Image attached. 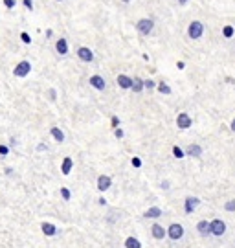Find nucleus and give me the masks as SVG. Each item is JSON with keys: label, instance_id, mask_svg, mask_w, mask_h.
Listing matches in <instances>:
<instances>
[{"label": "nucleus", "instance_id": "f257e3e1", "mask_svg": "<svg viewBox=\"0 0 235 248\" xmlns=\"http://www.w3.org/2000/svg\"><path fill=\"white\" fill-rule=\"evenodd\" d=\"M134 28H136V33H138L140 37H151L153 33H155V28H157V24H155V20L149 17H141L136 20V24H134Z\"/></svg>", "mask_w": 235, "mask_h": 248}, {"label": "nucleus", "instance_id": "f03ea898", "mask_svg": "<svg viewBox=\"0 0 235 248\" xmlns=\"http://www.w3.org/2000/svg\"><path fill=\"white\" fill-rule=\"evenodd\" d=\"M188 39H191V41H199V39H202L204 37V33H206V24L202 22V20H199V18H195V20H191L189 24H188Z\"/></svg>", "mask_w": 235, "mask_h": 248}, {"label": "nucleus", "instance_id": "7ed1b4c3", "mask_svg": "<svg viewBox=\"0 0 235 248\" xmlns=\"http://www.w3.org/2000/svg\"><path fill=\"white\" fill-rule=\"evenodd\" d=\"M30 72H31V62L28 61V59H22V61H18L15 64V68H13V76L18 78V79H24L30 76Z\"/></svg>", "mask_w": 235, "mask_h": 248}, {"label": "nucleus", "instance_id": "20e7f679", "mask_svg": "<svg viewBox=\"0 0 235 248\" xmlns=\"http://www.w3.org/2000/svg\"><path fill=\"white\" fill-rule=\"evenodd\" d=\"M76 57H78L81 62H87V64H90V62H94V52L88 48V46H79L78 50H76Z\"/></svg>", "mask_w": 235, "mask_h": 248}, {"label": "nucleus", "instance_id": "39448f33", "mask_svg": "<svg viewBox=\"0 0 235 248\" xmlns=\"http://www.w3.org/2000/svg\"><path fill=\"white\" fill-rule=\"evenodd\" d=\"M174 124H176V127H178L180 131H188V129H191L193 127V118L188 114V112H180V114L176 116Z\"/></svg>", "mask_w": 235, "mask_h": 248}, {"label": "nucleus", "instance_id": "423d86ee", "mask_svg": "<svg viewBox=\"0 0 235 248\" xmlns=\"http://www.w3.org/2000/svg\"><path fill=\"white\" fill-rule=\"evenodd\" d=\"M167 237L171 241H180L184 237V226L180 222H173L167 228Z\"/></svg>", "mask_w": 235, "mask_h": 248}, {"label": "nucleus", "instance_id": "0eeeda50", "mask_svg": "<svg viewBox=\"0 0 235 248\" xmlns=\"http://www.w3.org/2000/svg\"><path fill=\"white\" fill-rule=\"evenodd\" d=\"M88 85H90L94 90H97V92H103V90H107V79H105L103 76H99V74L90 76V78H88Z\"/></svg>", "mask_w": 235, "mask_h": 248}, {"label": "nucleus", "instance_id": "6e6552de", "mask_svg": "<svg viewBox=\"0 0 235 248\" xmlns=\"http://www.w3.org/2000/svg\"><path fill=\"white\" fill-rule=\"evenodd\" d=\"M209 224H211V235L222 237L226 233V222L222 219H213V221H209Z\"/></svg>", "mask_w": 235, "mask_h": 248}, {"label": "nucleus", "instance_id": "1a4fd4ad", "mask_svg": "<svg viewBox=\"0 0 235 248\" xmlns=\"http://www.w3.org/2000/svg\"><path fill=\"white\" fill-rule=\"evenodd\" d=\"M53 48H55V53H57L59 57H66L70 52V45L64 37H59V39L53 43Z\"/></svg>", "mask_w": 235, "mask_h": 248}, {"label": "nucleus", "instance_id": "9d476101", "mask_svg": "<svg viewBox=\"0 0 235 248\" xmlns=\"http://www.w3.org/2000/svg\"><path fill=\"white\" fill-rule=\"evenodd\" d=\"M199 204H201L199 197H186V201H184V212L188 213V215H191L199 208Z\"/></svg>", "mask_w": 235, "mask_h": 248}, {"label": "nucleus", "instance_id": "9b49d317", "mask_svg": "<svg viewBox=\"0 0 235 248\" xmlns=\"http://www.w3.org/2000/svg\"><path fill=\"white\" fill-rule=\"evenodd\" d=\"M97 191H101V193H105V191H109L110 187H112V178L109 177V175H99L97 177Z\"/></svg>", "mask_w": 235, "mask_h": 248}, {"label": "nucleus", "instance_id": "f8f14e48", "mask_svg": "<svg viewBox=\"0 0 235 248\" xmlns=\"http://www.w3.org/2000/svg\"><path fill=\"white\" fill-rule=\"evenodd\" d=\"M151 233H153V237L157 241H164L167 237V228H164L162 224L155 222V224L151 226Z\"/></svg>", "mask_w": 235, "mask_h": 248}, {"label": "nucleus", "instance_id": "ddd939ff", "mask_svg": "<svg viewBox=\"0 0 235 248\" xmlns=\"http://www.w3.org/2000/svg\"><path fill=\"white\" fill-rule=\"evenodd\" d=\"M116 83H118V87H120L122 90L132 89V78L131 76H127V74H120V76L116 78Z\"/></svg>", "mask_w": 235, "mask_h": 248}, {"label": "nucleus", "instance_id": "4468645a", "mask_svg": "<svg viewBox=\"0 0 235 248\" xmlns=\"http://www.w3.org/2000/svg\"><path fill=\"white\" fill-rule=\"evenodd\" d=\"M41 230H43V233L46 237H55L59 233V228L55 224H52V222H43L41 224Z\"/></svg>", "mask_w": 235, "mask_h": 248}, {"label": "nucleus", "instance_id": "2eb2a0df", "mask_svg": "<svg viewBox=\"0 0 235 248\" xmlns=\"http://www.w3.org/2000/svg\"><path fill=\"white\" fill-rule=\"evenodd\" d=\"M204 149H202L199 143H191V145H188V149H186V156H191V158H201Z\"/></svg>", "mask_w": 235, "mask_h": 248}, {"label": "nucleus", "instance_id": "dca6fc26", "mask_svg": "<svg viewBox=\"0 0 235 248\" xmlns=\"http://www.w3.org/2000/svg\"><path fill=\"white\" fill-rule=\"evenodd\" d=\"M132 92L134 94H141L143 90H145V79H141V78H138V76H134L132 78Z\"/></svg>", "mask_w": 235, "mask_h": 248}, {"label": "nucleus", "instance_id": "f3484780", "mask_svg": "<svg viewBox=\"0 0 235 248\" xmlns=\"http://www.w3.org/2000/svg\"><path fill=\"white\" fill-rule=\"evenodd\" d=\"M162 215H164V212H162V208H158V206H151V208L145 210V213H143L145 219H160Z\"/></svg>", "mask_w": 235, "mask_h": 248}, {"label": "nucleus", "instance_id": "a211bd4d", "mask_svg": "<svg viewBox=\"0 0 235 248\" xmlns=\"http://www.w3.org/2000/svg\"><path fill=\"white\" fill-rule=\"evenodd\" d=\"M72 169H74V160L70 158V156H64L61 162V173L64 177H68L70 173H72Z\"/></svg>", "mask_w": 235, "mask_h": 248}, {"label": "nucleus", "instance_id": "6ab92c4d", "mask_svg": "<svg viewBox=\"0 0 235 248\" xmlns=\"http://www.w3.org/2000/svg\"><path fill=\"white\" fill-rule=\"evenodd\" d=\"M197 232L201 233V235H211V224H209L206 219H202V221H199L197 222Z\"/></svg>", "mask_w": 235, "mask_h": 248}, {"label": "nucleus", "instance_id": "aec40b11", "mask_svg": "<svg viewBox=\"0 0 235 248\" xmlns=\"http://www.w3.org/2000/svg\"><path fill=\"white\" fill-rule=\"evenodd\" d=\"M50 134H52V138L57 143H63V142H64V133H63L61 127H52V129H50Z\"/></svg>", "mask_w": 235, "mask_h": 248}, {"label": "nucleus", "instance_id": "412c9836", "mask_svg": "<svg viewBox=\"0 0 235 248\" xmlns=\"http://www.w3.org/2000/svg\"><path fill=\"white\" fill-rule=\"evenodd\" d=\"M157 90L162 94V96H171V94H173V89L167 85L166 81H160V83L157 85Z\"/></svg>", "mask_w": 235, "mask_h": 248}, {"label": "nucleus", "instance_id": "4be33fe9", "mask_svg": "<svg viewBox=\"0 0 235 248\" xmlns=\"http://www.w3.org/2000/svg\"><path fill=\"white\" fill-rule=\"evenodd\" d=\"M125 248H141V243H140L138 237L131 235V237L125 239Z\"/></svg>", "mask_w": 235, "mask_h": 248}, {"label": "nucleus", "instance_id": "5701e85b", "mask_svg": "<svg viewBox=\"0 0 235 248\" xmlns=\"http://www.w3.org/2000/svg\"><path fill=\"white\" fill-rule=\"evenodd\" d=\"M234 35H235V26H232V24L222 26V37L224 39H234Z\"/></svg>", "mask_w": 235, "mask_h": 248}, {"label": "nucleus", "instance_id": "b1692460", "mask_svg": "<svg viewBox=\"0 0 235 248\" xmlns=\"http://www.w3.org/2000/svg\"><path fill=\"white\" fill-rule=\"evenodd\" d=\"M171 153H173L174 158H178V160L186 158V151H184L182 147H180V145H173V149H171Z\"/></svg>", "mask_w": 235, "mask_h": 248}, {"label": "nucleus", "instance_id": "393cba45", "mask_svg": "<svg viewBox=\"0 0 235 248\" xmlns=\"http://www.w3.org/2000/svg\"><path fill=\"white\" fill-rule=\"evenodd\" d=\"M20 41H22V45H31V35L28 33V31H20Z\"/></svg>", "mask_w": 235, "mask_h": 248}, {"label": "nucleus", "instance_id": "a878e982", "mask_svg": "<svg viewBox=\"0 0 235 248\" xmlns=\"http://www.w3.org/2000/svg\"><path fill=\"white\" fill-rule=\"evenodd\" d=\"M224 212H228V213L235 212V199H230V201L224 204Z\"/></svg>", "mask_w": 235, "mask_h": 248}, {"label": "nucleus", "instance_id": "bb28decb", "mask_svg": "<svg viewBox=\"0 0 235 248\" xmlns=\"http://www.w3.org/2000/svg\"><path fill=\"white\" fill-rule=\"evenodd\" d=\"M157 81L155 79H145V90H149V92H153V90H157Z\"/></svg>", "mask_w": 235, "mask_h": 248}, {"label": "nucleus", "instance_id": "cd10ccee", "mask_svg": "<svg viewBox=\"0 0 235 248\" xmlns=\"http://www.w3.org/2000/svg\"><path fill=\"white\" fill-rule=\"evenodd\" d=\"M61 199L63 201H66V202L72 199V191H70L68 187H61Z\"/></svg>", "mask_w": 235, "mask_h": 248}, {"label": "nucleus", "instance_id": "c85d7f7f", "mask_svg": "<svg viewBox=\"0 0 235 248\" xmlns=\"http://www.w3.org/2000/svg\"><path fill=\"white\" fill-rule=\"evenodd\" d=\"M2 4H4V8H6V9H15V8H17V0H2Z\"/></svg>", "mask_w": 235, "mask_h": 248}, {"label": "nucleus", "instance_id": "c756f323", "mask_svg": "<svg viewBox=\"0 0 235 248\" xmlns=\"http://www.w3.org/2000/svg\"><path fill=\"white\" fill-rule=\"evenodd\" d=\"M131 166H132V168L140 169L141 166H143V162H141V158H140V156H132V158H131Z\"/></svg>", "mask_w": 235, "mask_h": 248}, {"label": "nucleus", "instance_id": "7c9ffc66", "mask_svg": "<svg viewBox=\"0 0 235 248\" xmlns=\"http://www.w3.org/2000/svg\"><path fill=\"white\" fill-rule=\"evenodd\" d=\"M22 6H24V9H28V11H33L35 9L33 0H22Z\"/></svg>", "mask_w": 235, "mask_h": 248}, {"label": "nucleus", "instance_id": "2f4dec72", "mask_svg": "<svg viewBox=\"0 0 235 248\" xmlns=\"http://www.w3.org/2000/svg\"><path fill=\"white\" fill-rule=\"evenodd\" d=\"M8 155H9V145L0 143V156H8Z\"/></svg>", "mask_w": 235, "mask_h": 248}, {"label": "nucleus", "instance_id": "473e14b6", "mask_svg": "<svg viewBox=\"0 0 235 248\" xmlns=\"http://www.w3.org/2000/svg\"><path fill=\"white\" fill-rule=\"evenodd\" d=\"M114 136H116L118 140H122L123 136H125V131H123L122 127H118V129H114Z\"/></svg>", "mask_w": 235, "mask_h": 248}, {"label": "nucleus", "instance_id": "72a5a7b5", "mask_svg": "<svg viewBox=\"0 0 235 248\" xmlns=\"http://www.w3.org/2000/svg\"><path fill=\"white\" fill-rule=\"evenodd\" d=\"M110 127H112V129H118V127H120V118H118V116H112V118H110Z\"/></svg>", "mask_w": 235, "mask_h": 248}, {"label": "nucleus", "instance_id": "f704fd0d", "mask_svg": "<svg viewBox=\"0 0 235 248\" xmlns=\"http://www.w3.org/2000/svg\"><path fill=\"white\" fill-rule=\"evenodd\" d=\"M48 98H50V101H55V99H57V90L55 89L48 90Z\"/></svg>", "mask_w": 235, "mask_h": 248}, {"label": "nucleus", "instance_id": "c9c22d12", "mask_svg": "<svg viewBox=\"0 0 235 248\" xmlns=\"http://www.w3.org/2000/svg\"><path fill=\"white\" fill-rule=\"evenodd\" d=\"M160 187H162L164 191H169V189H171V184H169V180H164V182L160 184Z\"/></svg>", "mask_w": 235, "mask_h": 248}, {"label": "nucleus", "instance_id": "e433bc0d", "mask_svg": "<svg viewBox=\"0 0 235 248\" xmlns=\"http://www.w3.org/2000/svg\"><path fill=\"white\" fill-rule=\"evenodd\" d=\"M176 68H178V70H184V68H186V62H184V61H176Z\"/></svg>", "mask_w": 235, "mask_h": 248}, {"label": "nucleus", "instance_id": "4c0bfd02", "mask_svg": "<svg viewBox=\"0 0 235 248\" xmlns=\"http://www.w3.org/2000/svg\"><path fill=\"white\" fill-rule=\"evenodd\" d=\"M189 2H191V0H176V4H178V6H188Z\"/></svg>", "mask_w": 235, "mask_h": 248}, {"label": "nucleus", "instance_id": "58836bf2", "mask_svg": "<svg viewBox=\"0 0 235 248\" xmlns=\"http://www.w3.org/2000/svg\"><path fill=\"white\" fill-rule=\"evenodd\" d=\"M46 149H48V147H46V143H39V145H37V151H41V153L46 151Z\"/></svg>", "mask_w": 235, "mask_h": 248}, {"label": "nucleus", "instance_id": "ea45409f", "mask_svg": "<svg viewBox=\"0 0 235 248\" xmlns=\"http://www.w3.org/2000/svg\"><path fill=\"white\" fill-rule=\"evenodd\" d=\"M97 204H99V206H105V204H107V199H105V197H99V199H97Z\"/></svg>", "mask_w": 235, "mask_h": 248}, {"label": "nucleus", "instance_id": "a19ab883", "mask_svg": "<svg viewBox=\"0 0 235 248\" xmlns=\"http://www.w3.org/2000/svg\"><path fill=\"white\" fill-rule=\"evenodd\" d=\"M230 131H232V133H235V118L232 120V124H230Z\"/></svg>", "mask_w": 235, "mask_h": 248}, {"label": "nucleus", "instance_id": "79ce46f5", "mask_svg": "<svg viewBox=\"0 0 235 248\" xmlns=\"http://www.w3.org/2000/svg\"><path fill=\"white\" fill-rule=\"evenodd\" d=\"M6 175L11 177V175H13V168H6Z\"/></svg>", "mask_w": 235, "mask_h": 248}, {"label": "nucleus", "instance_id": "37998d69", "mask_svg": "<svg viewBox=\"0 0 235 248\" xmlns=\"http://www.w3.org/2000/svg\"><path fill=\"white\" fill-rule=\"evenodd\" d=\"M46 37H48V39H50V37H53V31H52V30H48V31H46Z\"/></svg>", "mask_w": 235, "mask_h": 248}, {"label": "nucleus", "instance_id": "c03bdc74", "mask_svg": "<svg viewBox=\"0 0 235 248\" xmlns=\"http://www.w3.org/2000/svg\"><path fill=\"white\" fill-rule=\"evenodd\" d=\"M122 2H123V4H131L132 0H122Z\"/></svg>", "mask_w": 235, "mask_h": 248}, {"label": "nucleus", "instance_id": "a18cd8bd", "mask_svg": "<svg viewBox=\"0 0 235 248\" xmlns=\"http://www.w3.org/2000/svg\"><path fill=\"white\" fill-rule=\"evenodd\" d=\"M55 2H64V0H55Z\"/></svg>", "mask_w": 235, "mask_h": 248}, {"label": "nucleus", "instance_id": "49530a36", "mask_svg": "<svg viewBox=\"0 0 235 248\" xmlns=\"http://www.w3.org/2000/svg\"><path fill=\"white\" fill-rule=\"evenodd\" d=\"M234 26H235V24H234Z\"/></svg>", "mask_w": 235, "mask_h": 248}]
</instances>
